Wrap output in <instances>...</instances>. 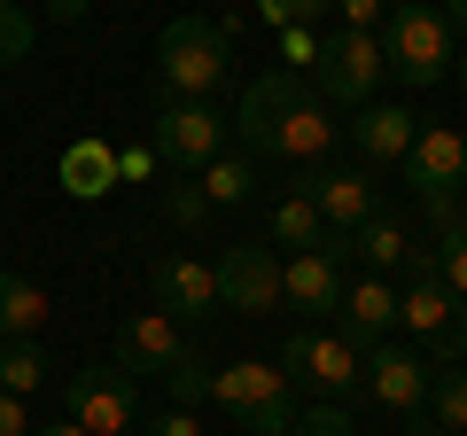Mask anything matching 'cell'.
Masks as SVG:
<instances>
[{
  "label": "cell",
  "instance_id": "4fadbf2b",
  "mask_svg": "<svg viewBox=\"0 0 467 436\" xmlns=\"http://www.w3.org/2000/svg\"><path fill=\"white\" fill-rule=\"evenodd\" d=\"M304 195L319 202V218H327L335 234H358L367 218H382V187H374V171H358V164H319L312 180H304Z\"/></svg>",
  "mask_w": 467,
  "mask_h": 436
},
{
  "label": "cell",
  "instance_id": "7c38bea8",
  "mask_svg": "<svg viewBox=\"0 0 467 436\" xmlns=\"http://www.w3.org/2000/svg\"><path fill=\"white\" fill-rule=\"evenodd\" d=\"M211 273H218V304L242 312V319H257V312L281 304V257H273V242H234Z\"/></svg>",
  "mask_w": 467,
  "mask_h": 436
},
{
  "label": "cell",
  "instance_id": "ba28073f",
  "mask_svg": "<svg viewBox=\"0 0 467 436\" xmlns=\"http://www.w3.org/2000/svg\"><path fill=\"white\" fill-rule=\"evenodd\" d=\"M226 133H234V118L218 101H164V109H156V156H164L171 171L218 164V156H226Z\"/></svg>",
  "mask_w": 467,
  "mask_h": 436
},
{
  "label": "cell",
  "instance_id": "cb8c5ba5",
  "mask_svg": "<svg viewBox=\"0 0 467 436\" xmlns=\"http://www.w3.org/2000/svg\"><path fill=\"white\" fill-rule=\"evenodd\" d=\"M257 171L250 156H218V164H202V195H211V211H234V202H250Z\"/></svg>",
  "mask_w": 467,
  "mask_h": 436
},
{
  "label": "cell",
  "instance_id": "277c9868",
  "mask_svg": "<svg viewBox=\"0 0 467 436\" xmlns=\"http://www.w3.org/2000/svg\"><path fill=\"white\" fill-rule=\"evenodd\" d=\"M398 319H405V336H413L429 358H467V296H451V288H444V273L429 265V250L405 265Z\"/></svg>",
  "mask_w": 467,
  "mask_h": 436
},
{
  "label": "cell",
  "instance_id": "d6a6232c",
  "mask_svg": "<svg viewBox=\"0 0 467 436\" xmlns=\"http://www.w3.org/2000/svg\"><path fill=\"white\" fill-rule=\"evenodd\" d=\"M281 55H288V63H319V32H312V24L281 32Z\"/></svg>",
  "mask_w": 467,
  "mask_h": 436
},
{
  "label": "cell",
  "instance_id": "7a4b0ae2",
  "mask_svg": "<svg viewBox=\"0 0 467 436\" xmlns=\"http://www.w3.org/2000/svg\"><path fill=\"white\" fill-rule=\"evenodd\" d=\"M156 78H164V101H211L218 86L234 78V39H226V24H211V16H171L164 39H156Z\"/></svg>",
  "mask_w": 467,
  "mask_h": 436
},
{
  "label": "cell",
  "instance_id": "3957f363",
  "mask_svg": "<svg viewBox=\"0 0 467 436\" xmlns=\"http://www.w3.org/2000/svg\"><path fill=\"white\" fill-rule=\"evenodd\" d=\"M382 55H389V78L398 86H436L451 78V24L444 8H429V0H389V24H382Z\"/></svg>",
  "mask_w": 467,
  "mask_h": 436
},
{
  "label": "cell",
  "instance_id": "52a82bcc",
  "mask_svg": "<svg viewBox=\"0 0 467 436\" xmlns=\"http://www.w3.org/2000/svg\"><path fill=\"white\" fill-rule=\"evenodd\" d=\"M389 78V55H382V32H335L319 39V63H312V86L327 94V109H367L374 86Z\"/></svg>",
  "mask_w": 467,
  "mask_h": 436
},
{
  "label": "cell",
  "instance_id": "603a6c76",
  "mask_svg": "<svg viewBox=\"0 0 467 436\" xmlns=\"http://www.w3.org/2000/svg\"><path fill=\"white\" fill-rule=\"evenodd\" d=\"M0 389H8V398L47 389V351H39V343H0Z\"/></svg>",
  "mask_w": 467,
  "mask_h": 436
},
{
  "label": "cell",
  "instance_id": "5b68a950",
  "mask_svg": "<svg viewBox=\"0 0 467 436\" xmlns=\"http://www.w3.org/2000/svg\"><path fill=\"white\" fill-rule=\"evenodd\" d=\"M211 398L226 405L242 429L257 436H288L296 429V382H288L281 367H265V358H234V367L211 374Z\"/></svg>",
  "mask_w": 467,
  "mask_h": 436
},
{
  "label": "cell",
  "instance_id": "484cf974",
  "mask_svg": "<svg viewBox=\"0 0 467 436\" xmlns=\"http://www.w3.org/2000/svg\"><path fill=\"white\" fill-rule=\"evenodd\" d=\"M156 202H164V218L180 226V234H195L202 218H211V195H202V180H180V171H171V187H164Z\"/></svg>",
  "mask_w": 467,
  "mask_h": 436
},
{
  "label": "cell",
  "instance_id": "7402d4cb",
  "mask_svg": "<svg viewBox=\"0 0 467 436\" xmlns=\"http://www.w3.org/2000/svg\"><path fill=\"white\" fill-rule=\"evenodd\" d=\"M109 180H117V156H109V140H70V149H63V187H70L78 202L109 195Z\"/></svg>",
  "mask_w": 467,
  "mask_h": 436
},
{
  "label": "cell",
  "instance_id": "9a60e30c",
  "mask_svg": "<svg viewBox=\"0 0 467 436\" xmlns=\"http://www.w3.org/2000/svg\"><path fill=\"white\" fill-rule=\"evenodd\" d=\"M149 281H156V312H171L180 327H202V319L226 312V304H218V273L202 265V257H164Z\"/></svg>",
  "mask_w": 467,
  "mask_h": 436
},
{
  "label": "cell",
  "instance_id": "1f68e13d",
  "mask_svg": "<svg viewBox=\"0 0 467 436\" xmlns=\"http://www.w3.org/2000/svg\"><path fill=\"white\" fill-rule=\"evenodd\" d=\"M343 8V32H382L389 24V0H335Z\"/></svg>",
  "mask_w": 467,
  "mask_h": 436
},
{
  "label": "cell",
  "instance_id": "8d00e7d4",
  "mask_svg": "<svg viewBox=\"0 0 467 436\" xmlns=\"http://www.w3.org/2000/svg\"><path fill=\"white\" fill-rule=\"evenodd\" d=\"M444 24H451V32H467V0H444Z\"/></svg>",
  "mask_w": 467,
  "mask_h": 436
},
{
  "label": "cell",
  "instance_id": "e0dca14e",
  "mask_svg": "<svg viewBox=\"0 0 467 436\" xmlns=\"http://www.w3.org/2000/svg\"><path fill=\"white\" fill-rule=\"evenodd\" d=\"M389 327H398V288H389L382 273L350 281L343 304H335V336H343L350 351H374V343H389Z\"/></svg>",
  "mask_w": 467,
  "mask_h": 436
},
{
  "label": "cell",
  "instance_id": "83f0119b",
  "mask_svg": "<svg viewBox=\"0 0 467 436\" xmlns=\"http://www.w3.org/2000/svg\"><path fill=\"white\" fill-rule=\"evenodd\" d=\"M32 32H39V24L24 16V0H0V70L32 55Z\"/></svg>",
  "mask_w": 467,
  "mask_h": 436
},
{
  "label": "cell",
  "instance_id": "44dd1931",
  "mask_svg": "<svg viewBox=\"0 0 467 436\" xmlns=\"http://www.w3.org/2000/svg\"><path fill=\"white\" fill-rule=\"evenodd\" d=\"M327 234H335V226L319 218V202L304 195V187H296V195H281V202H273V250H319Z\"/></svg>",
  "mask_w": 467,
  "mask_h": 436
},
{
  "label": "cell",
  "instance_id": "8992f818",
  "mask_svg": "<svg viewBox=\"0 0 467 436\" xmlns=\"http://www.w3.org/2000/svg\"><path fill=\"white\" fill-rule=\"evenodd\" d=\"M281 374L296 389H319L327 405H343V398L367 389V351H350L335 327H296V336L281 343Z\"/></svg>",
  "mask_w": 467,
  "mask_h": 436
},
{
  "label": "cell",
  "instance_id": "d4e9b609",
  "mask_svg": "<svg viewBox=\"0 0 467 436\" xmlns=\"http://www.w3.org/2000/svg\"><path fill=\"white\" fill-rule=\"evenodd\" d=\"M420 413L436 420V429H451V436H467V367H451V374H436L429 382V405Z\"/></svg>",
  "mask_w": 467,
  "mask_h": 436
},
{
  "label": "cell",
  "instance_id": "f546056e",
  "mask_svg": "<svg viewBox=\"0 0 467 436\" xmlns=\"http://www.w3.org/2000/svg\"><path fill=\"white\" fill-rule=\"evenodd\" d=\"M335 0H257V16L273 24V32H296V24H319Z\"/></svg>",
  "mask_w": 467,
  "mask_h": 436
},
{
  "label": "cell",
  "instance_id": "d590c367",
  "mask_svg": "<svg viewBox=\"0 0 467 436\" xmlns=\"http://www.w3.org/2000/svg\"><path fill=\"white\" fill-rule=\"evenodd\" d=\"M86 8H94V0H47V16H55V24H78Z\"/></svg>",
  "mask_w": 467,
  "mask_h": 436
},
{
  "label": "cell",
  "instance_id": "9c48e42d",
  "mask_svg": "<svg viewBox=\"0 0 467 436\" xmlns=\"http://www.w3.org/2000/svg\"><path fill=\"white\" fill-rule=\"evenodd\" d=\"M63 405H70V420H78L86 436H133L140 382L125 367H86V374H70V382H63Z\"/></svg>",
  "mask_w": 467,
  "mask_h": 436
},
{
  "label": "cell",
  "instance_id": "74e56055",
  "mask_svg": "<svg viewBox=\"0 0 467 436\" xmlns=\"http://www.w3.org/2000/svg\"><path fill=\"white\" fill-rule=\"evenodd\" d=\"M32 436H86V429H78V420L63 413V420H55V429H32Z\"/></svg>",
  "mask_w": 467,
  "mask_h": 436
},
{
  "label": "cell",
  "instance_id": "e575fe53",
  "mask_svg": "<svg viewBox=\"0 0 467 436\" xmlns=\"http://www.w3.org/2000/svg\"><path fill=\"white\" fill-rule=\"evenodd\" d=\"M0 436H32V413H24V398H8V389H0Z\"/></svg>",
  "mask_w": 467,
  "mask_h": 436
},
{
  "label": "cell",
  "instance_id": "f1b7e54d",
  "mask_svg": "<svg viewBox=\"0 0 467 436\" xmlns=\"http://www.w3.org/2000/svg\"><path fill=\"white\" fill-rule=\"evenodd\" d=\"M164 389H171V405H202V398H211V367H202V358L187 351L180 367L164 374Z\"/></svg>",
  "mask_w": 467,
  "mask_h": 436
},
{
  "label": "cell",
  "instance_id": "ac0fdd59",
  "mask_svg": "<svg viewBox=\"0 0 467 436\" xmlns=\"http://www.w3.org/2000/svg\"><path fill=\"white\" fill-rule=\"evenodd\" d=\"M350 140H358V156L367 164H405V149H413V109H398V101H367V109H350Z\"/></svg>",
  "mask_w": 467,
  "mask_h": 436
},
{
  "label": "cell",
  "instance_id": "8fae6325",
  "mask_svg": "<svg viewBox=\"0 0 467 436\" xmlns=\"http://www.w3.org/2000/svg\"><path fill=\"white\" fill-rule=\"evenodd\" d=\"M343 288H350V234H327L319 250H296L281 265V304H296L304 319H319V312L335 319Z\"/></svg>",
  "mask_w": 467,
  "mask_h": 436
},
{
  "label": "cell",
  "instance_id": "6da1fadb",
  "mask_svg": "<svg viewBox=\"0 0 467 436\" xmlns=\"http://www.w3.org/2000/svg\"><path fill=\"white\" fill-rule=\"evenodd\" d=\"M234 133L250 140L257 156H281V164H319V156L335 149V109L327 94H319L304 70H265V78L242 94V109H234Z\"/></svg>",
  "mask_w": 467,
  "mask_h": 436
},
{
  "label": "cell",
  "instance_id": "5bb4252c",
  "mask_svg": "<svg viewBox=\"0 0 467 436\" xmlns=\"http://www.w3.org/2000/svg\"><path fill=\"white\" fill-rule=\"evenodd\" d=\"M180 358H187V327H180L171 312H133L125 327H117V367L133 374V382H140V374L164 382Z\"/></svg>",
  "mask_w": 467,
  "mask_h": 436
},
{
  "label": "cell",
  "instance_id": "4dcf8cb0",
  "mask_svg": "<svg viewBox=\"0 0 467 436\" xmlns=\"http://www.w3.org/2000/svg\"><path fill=\"white\" fill-rule=\"evenodd\" d=\"M288 436H358V420H350L343 405H312V413H296Z\"/></svg>",
  "mask_w": 467,
  "mask_h": 436
},
{
  "label": "cell",
  "instance_id": "ffe728a7",
  "mask_svg": "<svg viewBox=\"0 0 467 436\" xmlns=\"http://www.w3.org/2000/svg\"><path fill=\"white\" fill-rule=\"evenodd\" d=\"M350 250L367 257L374 273H405V265H413V257H420V250H413V226H405L398 211L367 218V226H358V234H350Z\"/></svg>",
  "mask_w": 467,
  "mask_h": 436
},
{
  "label": "cell",
  "instance_id": "836d02e7",
  "mask_svg": "<svg viewBox=\"0 0 467 436\" xmlns=\"http://www.w3.org/2000/svg\"><path fill=\"white\" fill-rule=\"evenodd\" d=\"M149 436H202V429H195V413H187V405H164V413L149 420Z\"/></svg>",
  "mask_w": 467,
  "mask_h": 436
},
{
  "label": "cell",
  "instance_id": "ab89813d",
  "mask_svg": "<svg viewBox=\"0 0 467 436\" xmlns=\"http://www.w3.org/2000/svg\"><path fill=\"white\" fill-rule=\"evenodd\" d=\"M451 78H460V86H467V55H460V63H451Z\"/></svg>",
  "mask_w": 467,
  "mask_h": 436
},
{
  "label": "cell",
  "instance_id": "4316f807",
  "mask_svg": "<svg viewBox=\"0 0 467 436\" xmlns=\"http://www.w3.org/2000/svg\"><path fill=\"white\" fill-rule=\"evenodd\" d=\"M429 265L444 273V288H451V296H467V218H460V226H444V234H436Z\"/></svg>",
  "mask_w": 467,
  "mask_h": 436
},
{
  "label": "cell",
  "instance_id": "30bf717a",
  "mask_svg": "<svg viewBox=\"0 0 467 436\" xmlns=\"http://www.w3.org/2000/svg\"><path fill=\"white\" fill-rule=\"evenodd\" d=\"M398 171H405V187H413L429 211L460 202V195H467V133H460V125H420Z\"/></svg>",
  "mask_w": 467,
  "mask_h": 436
},
{
  "label": "cell",
  "instance_id": "f35d334b",
  "mask_svg": "<svg viewBox=\"0 0 467 436\" xmlns=\"http://www.w3.org/2000/svg\"><path fill=\"white\" fill-rule=\"evenodd\" d=\"M405 436H451V429H436L429 413H413V429H405Z\"/></svg>",
  "mask_w": 467,
  "mask_h": 436
},
{
  "label": "cell",
  "instance_id": "2e32d148",
  "mask_svg": "<svg viewBox=\"0 0 467 436\" xmlns=\"http://www.w3.org/2000/svg\"><path fill=\"white\" fill-rule=\"evenodd\" d=\"M429 382H436V374L420 367V343H374V351H367V389L389 405V413L413 420L420 405H429Z\"/></svg>",
  "mask_w": 467,
  "mask_h": 436
},
{
  "label": "cell",
  "instance_id": "d6986e66",
  "mask_svg": "<svg viewBox=\"0 0 467 436\" xmlns=\"http://www.w3.org/2000/svg\"><path fill=\"white\" fill-rule=\"evenodd\" d=\"M47 336V288L32 273H0V343H39Z\"/></svg>",
  "mask_w": 467,
  "mask_h": 436
}]
</instances>
